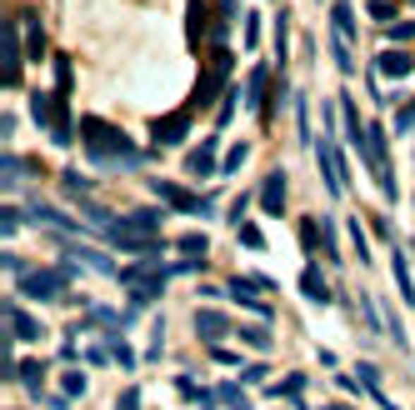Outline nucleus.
Instances as JSON below:
<instances>
[{
  "label": "nucleus",
  "mask_w": 415,
  "mask_h": 410,
  "mask_svg": "<svg viewBox=\"0 0 415 410\" xmlns=\"http://www.w3.org/2000/svg\"><path fill=\"white\" fill-rule=\"evenodd\" d=\"M80 140H85V150H90L100 165H136V160H140L136 145L115 131L110 121H100V115H85V121H80Z\"/></svg>",
  "instance_id": "obj_1"
},
{
  "label": "nucleus",
  "mask_w": 415,
  "mask_h": 410,
  "mask_svg": "<svg viewBox=\"0 0 415 410\" xmlns=\"http://www.w3.org/2000/svg\"><path fill=\"white\" fill-rule=\"evenodd\" d=\"M30 115L50 131L55 145H71V140H76V126H71V110H66V95H61V90H55V95L35 90V95H30Z\"/></svg>",
  "instance_id": "obj_2"
},
{
  "label": "nucleus",
  "mask_w": 415,
  "mask_h": 410,
  "mask_svg": "<svg viewBox=\"0 0 415 410\" xmlns=\"http://www.w3.org/2000/svg\"><path fill=\"white\" fill-rule=\"evenodd\" d=\"M230 50L225 45H215L210 50V66L200 71V80H196V95H191V110H205V105H215V95L225 90V80H230Z\"/></svg>",
  "instance_id": "obj_3"
},
{
  "label": "nucleus",
  "mask_w": 415,
  "mask_h": 410,
  "mask_svg": "<svg viewBox=\"0 0 415 410\" xmlns=\"http://www.w3.org/2000/svg\"><path fill=\"white\" fill-rule=\"evenodd\" d=\"M165 265H155V260H140V265H126L121 270V280H126V290H131V296L145 306V301H155L160 296V290H165Z\"/></svg>",
  "instance_id": "obj_4"
},
{
  "label": "nucleus",
  "mask_w": 415,
  "mask_h": 410,
  "mask_svg": "<svg viewBox=\"0 0 415 410\" xmlns=\"http://www.w3.org/2000/svg\"><path fill=\"white\" fill-rule=\"evenodd\" d=\"M361 155L371 160V175H375V186L385 191V200H395L400 191H395V175H390V155H385V135H380L375 126H366V145H361Z\"/></svg>",
  "instance_id": "obj_5"
},
{
  "label": "nucleus",
  "mask_w": 415,
  "mask_h": 410,
  "mask_svg": "<svg viewBox=\"0 0 415 410\" xmlns=\"http://www.w3.org/2000/svg\"><path fill=\"white\" fill-rule=\"evenodd\" d=\"M66 270H25L20 275V296H30V301H55L66 290Z\"/></svg>",
  "instance_id": "obj_6"
},
{
  "label": "nucleus",
  "mask_w": 415,
  "mask_h": 410,
  "mask_svg": "<svg viewBox=\"0 0 415 410\" xmlns=\"http://www.w3.org/2000/svg\"><path fill=\"white\" fill-rule=\"evenodd\" d=\"M150 191H155V195H160L165 205H175V210H186V215H210V200H205V195H191L186 186H170V181H155Z\"/></svg>",
  "instance_id": "obj_7"
},
{
  "label": "nucleus",
  "mask_w": 415,
  "mask_h": 410,
  "mask_svg": "<svg viewBox=\"0 0 415 410\" xmlns=\"http://www.w3.org/2000/svg\"><path fill=\"white\" fill-rule=\"evenodd\" d=\"M186 131H191V110H170V115H160V121L150 126L155 145H181V140H186Z\"/></svg>",
  "instance_id": "obj_8"
},
{
  "label": "nucleus",
  "mask_w": 415,
  "mask_h": 410,
  "mask_svg": "<svg viewBox=\"0 0 415 410\" xmlns=\"http://www.w3.org/2000/svg\"><path fill=\"white\" fill-rule=\"evenodd\" d=\"M20 61H30V55H20L16 25H6V30H0V66H6V80H11V85L20 80Z\"/></svg>",
  "instance_id": "obj_9"
},
{
  "label": "nucleus",
  "mask_w": 415,
  "mask_h": 410,
  "mask_svg": "<svg viewBox=\"0 0 415 410\" xmlns=\"http://www.w3.org/2000/svg\"><path fill=\"white\" fill-rule=\"evenodd\" d=\"M320 170H325V191L340 195V191H345V165H340V150H335L330 140L320 145Z\"/></svg>",
  "instance_id": "obj_10"
},
{
  "label": "nucleus",
  "mask_w": 415,
  "mask_h": 410,
  "mask_svg": "<svg viewBox=\"0 0 415 410\" xmlns=\"http://www.w3.org/2000/svg\"><path fill=\"white\" fill-rule=\"evenodd\" d=\"M260 205H265V215H285V170H270V175H265Z\"/></svg>",
  "instance_id": "obj_11"
},
{
  "label": "nucleus",
  "mask_w": 415,
  "mask_h": 410,
  "mask_svg": "<svg viewBox=\"0 0 415 410\" xmlns=\"http://www.w3.org/2000/svg\"><path fill=\"white\" fill-rule=\"evenodd\" d=\"M6 325H11V335H16V340H40V320H35V315H25L20 306H6Z\"/></svg>",
  "instance_id": "obj_12"
},
{
  "label": "nucleus",
  "mask_w": 415,
  "mask_h": 410,
  "mask_svg": "<svg viewBox=\"0 0 415 410\" xmlns=\"http://www.w3.org/2000/svg\"><path fill=\"white\" fill-rule=\"evenodd\" d=\"M375 66H380V76H390V80H405V76L415 71V61H410L405 50H385V55H380Z\"/></svg>",
  "instance_id": "obj_13"
},
{
  "label": "nucleus",
  "mask_w": 415,
  "mask_h": 410,
  "mask_svg": "<svg viewBox=\"0 0 415 410\" xmlns=\"http://www.w3.org/2000/svg\"><path fill=\"white\" fill-rule=\"evenodd\" d=\"M230 296L241 301L246 310H255V315H265V320H270V306H265V301L255 296V285H251V280H230Z\"/></svg>",
  "instance_id": "obj_14"
},
{
  "label": "nucleus",
  "mask_w": 415,
  "mask_h": 410,
  "mask_svg": "<svg viewBox=\"0 0 415 410\" xmlns=\"http://www.w3.org/2000/svg\"><path fill=\"white\" fill-rule=\"evenodd\" d=\"M196 330H200V335H205V340L215 345L220 335H230V320H225L220 310H200V315H196Z\"/></svg>",
  "instance_id": "obj_15"
},
{
  "label": "nucleus",
  "mask_w": 415,
  "mask_h": 410,
  "mask_svg": "<svg viewBox=\"0 0 415 410\" xmlns=\"http://www.w3.org/2000/svg\"><path fill=\"white\" fill-rule=\"evenodd\" d=\"M25 50H30V61H45V30L35 11H25Z\"/></svg>",
  "instance_id": "obj_16"
},
{
  "label": "nucleus",
  "mask_w": 415,
  "mask_h": 410,
  "mask_svg": "<svg viewBox=\"0 0 415 410\" xmlns=\"http://www.w3.org/2000/svg\"><path fill=\"white\" fill-rule=\"evenodd\" d=\"M246 105L265 115V105H270V100H265V66H255V71H251V80H246Z\"/></svg>",
  "instance_id": "obj_17"
},
{
  "label": "nucleus",
  "mask_w": 415,
  "mask_h": 410,
  "mask_svg": "<svg viewBox=\"0 0 415 410\" xmlns=\"http://www.w3.org/2000/svg\"><path fill=\"white\" fill-rule=\"evenodd\" d=\"M301 290H306V301H315V306H325V301H330V285H325V275H320L315 265L301 275Z\"/></svg>",
  "instance_id": "obj_18"
},
{
  "label": "nucleus",
  "mask_w": 415,
  "mask_h": 410,
  "mask_svg": "<svg viewBox=\"0 0 415 410\" xmlns=\"http://www.w3.org/2000/svg\"><path fill=\"white\" fill-rule=\"evenodd\" d=\"M191 175H200V181H205V175H215V140H205L200 150H191Z\"/></svg>",
  "instance_id": "obj_19"
},
{
  "label": "nucleus",
  "mask_w": 415,
  "mask_h": 410,
  "mask_svg": "<svg viewBox=\"0 0 415 410\" xmlns=\"http://www.w3.org/2000/svg\"><path fill=\"white\" fill-rule=\"evenodd\" d=\"M16 380H20V385H25L30 395H45V366H40V361H25Z\"/></svg>",
  "instance_id": "obj_20"
},
{
  "label": "nucleus",
  "mask_w": 415,
  "mask_h": 410,
  "mask_svg": "<svg viewBox=\"0 0 415 410\" xmlns=\"http://www.w3.org/2000/svg\"><path fill=\"white\" fill-rule=\"evenodd\" d=\"M395 285H400V296H405V306H415V285H410V265H405V255L395 251Z\"/></svg>",
  "instance_id": "obj_21"
},
{
  "label": "nucleus",
  "mask_w": 415,
  "mask_h": 410,
  "mask_svg": "<svg viewBox=\"0 0 415 410\" xmlns=\"http://www.w3.org/2000/svg\"><path fill=\"white\" fill-rule=\"evenodd\" d=\"M66 255H71V260H76V265H90V270H110V260H105V255H100V251H76V246H71V251H66Z\"/></svg>",
  "instance_id": "obj_22"
},
{
  "label": "nucleus",
  "mask_w": 415,
  "mask_h": 410,
  "mask_svg": "<svg viewBox=\"0 0 415 410\" xmlns=\"http://www.w3.org/2000/svg\"><path fill=\"white\" fill-rule=\"evenodd\" d=\"M220 390V405H230V410H251V400L241 395V385H215Z\"/></svg>",
  "instance_id": "obj_23"
},
{
  "label": "nucleus",
  "mask_w": 415,
  "mask_h": 410,
  "mask_svg": "<svg viewBox=\"0 0 415 410\" xmlns=\"http://www.w3.org/2000/svg\"><path fill=\"white\" fill-rule=\"evenodd\" d=\"M200 30H205V0H191V45H200Z\"/></svg>",
  "instance_id": "obj_24"
},
{
  "label": "nucleus",
  "mask_w": 415,
  "mask_h": 410,
  "mask_svg": "<svg viewBox=\"0 0 415 410\" xmlns=\"http://www.w3.org/2000/svg\"><path fill=\"white\" fill-rule=\"evenodd\" d=\"M301 390H306V375H285L270 395H290V400H301Z\"/></svg>",
  "instance_id": "obj_25"
},
{
  "label": "nucleus",
  "mask_w": 415,
  "mask_h": 410,
  "mask_svg": "<svg viewBox=\"0 0 415 410\" xmlns=\"http://www.w3.org/2000/svg\"><path fill=\"white\" fill-rule=\"evenodd\" d=\"M181 251H186L191 260H200V255L210 251V241H205V236H181Z\"/></svg>",
  "instance_id": "obj_26"
},
{
  "label": "nucleus",
  "mask_w": 415,
  "mask_h": 410,
  "mask_svg": "<svg viewBox=\"0 0 415 410\" xmlns=\"http://www.w3.org/2000/svg\"><path fill=\"white\" fill-rule=\"evenodd\" d=\"M105 350H110V361H121V366H126V370H131V366H136V356H131V345H126V340H110V345H105Z\"/></svg>",
  "instance_id": "obj_27"
},
{
  "label": "nucleus",
  "mask_w": 415,
  "mask_h": 410,
  "mask_svg": "<svg viewBox=\"0 0 415 410\" xmlns=\"http://www.w3.org/2000/svg\"><path fill=\"white\" fill-rule=\"evenodd\" d=\"M61 390H66V395H85V375H80V370H66V375H61Z\"/></svg>",
  "instance_id": "obj_28"
},
{
  "label": "nucleus",
  "mask_w": 415,
  "mask_h": 410,
  "mask_svg": "<svg viewBox=\"0 0 415 410\" xmlns=\"http://www.w3.org/2000/svg\"><path fill=\"white\" fill-rule=\"evenodd\" d=\"M241 246H251V251H260V246H265V236H260V230H255L251 220L241 225Z\"/></svg>",
  "instance_id": "obj_29"
},
{
  "label": "nucleus",
  "mask_w": 415,
  "mask_h": 410,
  "mask_svg": "<svg viewBox=\"0 0 415 410\" xmlns=\"http://www.w3.org/2000/svg\"><path fill=\"white\" fill-rule=\"evenodd\" d=\"M371 16H375L380 25H395V11L385 6V0H371Z\"/></svg>",
  "instance_id": "obj_30"
},
{
  "label": "nucleus",
  "mask_w": 415,
  "mask_h": 410,
  "mask_svg": "<svg viewBox=\"0 0 415 410\" xmlns=\"http://www.w3.org/2000/svg\"><path fill=\"white\" fill-rule=\"evenodd\" d=\"M246 340H251L255 350H265V345H270V330H265V325H251V330H246Z\"/></svg>",
  "instance_id": "obj_31"
},
{
  "label": "nucleus",
  "mask_w": 415,
  "mask_h": 410,
  "mask_svg": "<svg viewBox=\"0 0 415 410\" xmlns=\"http://www.w3.org/2000/svg\"><path fill=\"white\" fill-rule=\"evenodd\" d=\"M115 410H140V390H121V400H115Z\"/></svg>",
  "instance_id": "obj_32"
},
{
  "label": "nucleus",
  "mask_w": 415,
  "mask_h": 410,
  "mask_svg": "<svg viewBox=\"0 0 415 410\" xmlns=\"http://www.w3.org/2000/svg\"><path fill=\"white\" fill-rule=\"evenodd\" d=\"M241 165H246V145H235V150L225 155V175H230V170H241Z\"/></svg>",
  "instance_id": "obj_33"
},
{
  "label": "nucleus",
  "mask_w": 415,
  "mask_h": 410,
  "mask_svg": "<svg viewBox=\"0 0 415 410\" xmlns=\"http://www.w3.org/2000/svg\"><path fill=\"white\" fill-rule=\"evenodd\" d=\"M385 30H390V40H410V35H415V25H410V20H405V25L395 20V25H385Z\"/></svg>",
  "instance_id": "obj_34"
},
{
  "label": "nucleus",
  "mask_w": 415,
  "mask_h": 410,
  "mask_svg": "<svg viewBox=\"0 0 415 410\" xmlns=\"http://www.w3.org/2000/svg\"><path fill=\"white\" fill-rule=\"evenodd\" d=\"M395 126H400V131H415V105H405V110L395 115Z\"/></svg>",
  "instance_id": "obj_35"
},
{
  "label": "nucleus",
  "mask_w": 415,
  "mask_h": 410,
  "mask_svg": "<svg viewBox=\"0 0 415 410\" xmlns=\"http://www.w3.org/2000/svg\"><path fill=\"white\" fill-rule=\"evenodd\" d=\"M361 380H366L371 390H380V370H375V366H361Z\"/></svg>",
  "instance_id": "obj_36"
},
{
  "label": "nucleus",
  "mask_w": 415,
  "mask_h": 410,
  "mask_svg": "<svg viewBox=\"0 0 415 410\" xmlns=\"http://www.w3.org/2000/svg\"><path fill=\"white\" fill-rule=\"evenodd\" d=\"M325 410H350V405H325Z\"/></svg>",
  "instance_id": "obj_37"
},
{
  "label": "nucleus",
  "mask_w": 415,
  "mask_h": 410,
  "mask_svg": "<svg viewBox=\"0 0 415 410\" xmlns=\"http://www.w3.org/2000/svg\"><path fill=\"white\" fill-rule=\"evenodd\" d=\"M410 6H415V0H410Z\"/></svg>",
  "instance_id": "obj_38"
}]
</instances>
